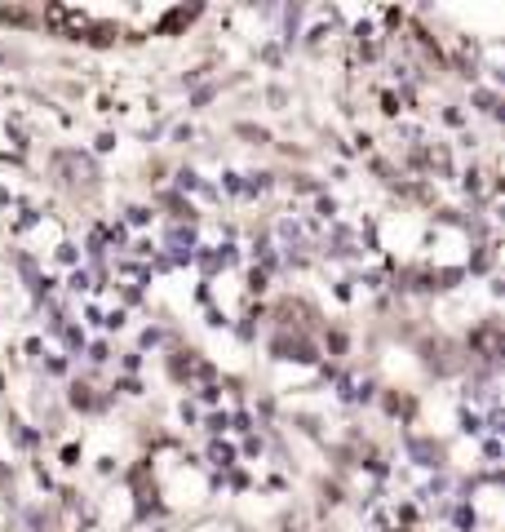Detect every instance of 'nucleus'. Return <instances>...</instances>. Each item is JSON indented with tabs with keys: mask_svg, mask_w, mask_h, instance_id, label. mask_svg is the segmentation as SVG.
I'll return each instance as SVG.
<instances>
[]
</instances>
